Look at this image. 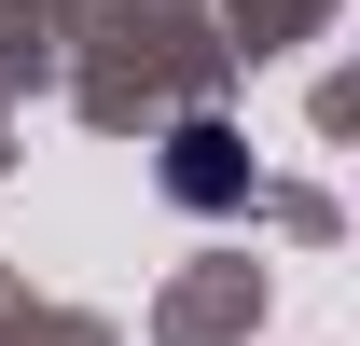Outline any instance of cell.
Returning a JSON list of instances; mask_svg holds the SVG:
<instances>
[{
  "label": "cell",
  "instance_id": "cell-1",
  "mask_svg": "<svg viewBox=\"0 0 360 346\" xmlns=\"http://www.w3.org/2000/svg\"><path fill=\"white\" fill-rule=\"evenodd\" d=\"M167 180L194 194V208H236V180H250V167H236L222 125H180V139H167Z\"/></svg>",
  "mask_w": 360,
  "mask_h": 346
}]
</instances>
